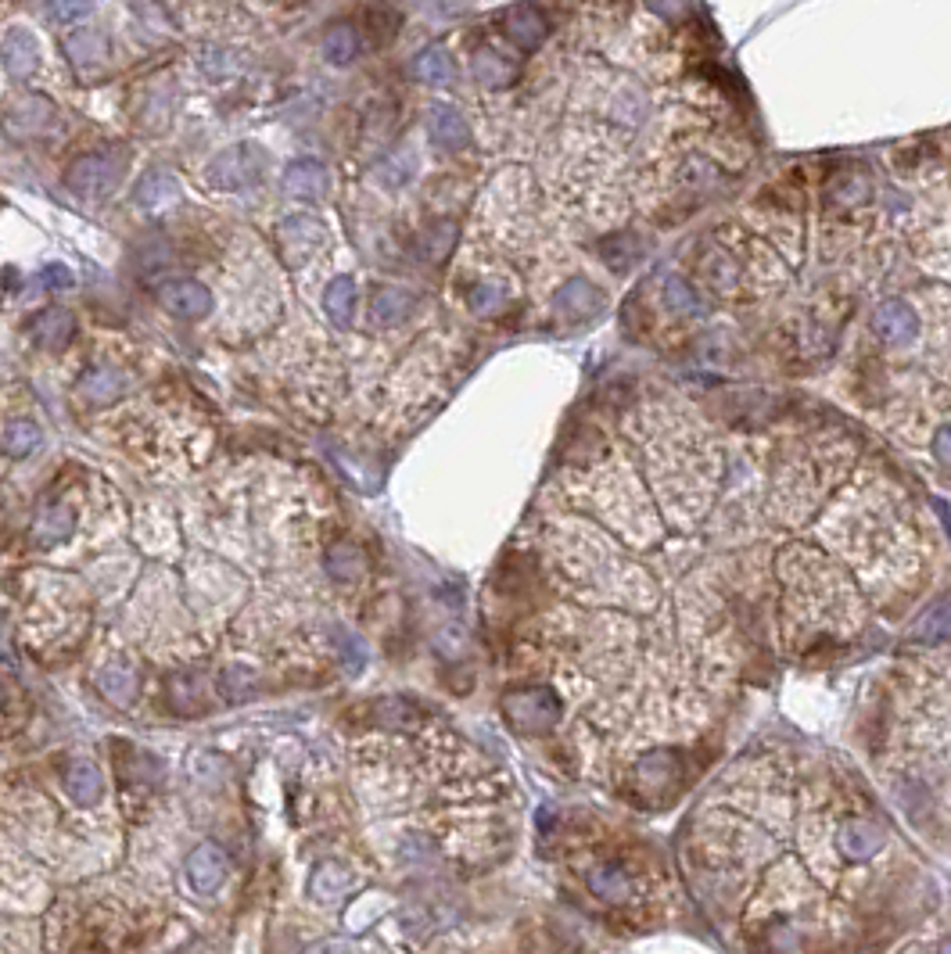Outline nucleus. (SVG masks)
I'll return each instance as SVG.
<instances>
[{
    "label": "nucleus",
    "mask_w": 951,
    "mask_h": 954,
    "mask_svg": "<svg viewBox=\"0 0 951 954\" xmlns=\"http://www.w3.org/2000/svg\"><path fill=\"white\" fill-rule=\"evenodd\" d=\"M54 105L47 97H40V94H25V97H19L14 100V105L8 108V115H4V126H8V134L11 137H19V140H36V137H43L47 134V129L54 126Z\"/></svg>",
    "instance_id": "17"
},
{
    "label": "nucleus",
    "mask_w": 951,
    "mask_h": 954,
    "mask_svg": "<svg viewBox=\"0 0 951 954\" xmlns=\"http://www.w3.org/2000/svg\"><path fill=\"white\" fill-rule=\"evenodd\" d=\"M166 697L180 718H194L205 711V678L198 671H177L166 682Z\"/></svg>",
    "instance_id": "25"
},
{
    "label": "nucleus",
    "mask_w": 951,
    "mask_h": 954,
    "mask_svg": "<svg viewBox=\"0 0 951 954\" xmlns=\"http://www.w3.org/2000/svg\"><path fill=\"white\" fill-rule=\"evenodd\" d=\"M427 137L435 140L442 151H459V148H467L471 126H467V119L456 108L431 105L427 108Z\"/></svg>",
    "instance_id": "22"
},
{
    "label": "nucleus",
    "mask_w": 951,
    "mask_h": 954,
    "mask_svg": "<svg viewBox=\"0 0 951 954\" xmlns=\"http://www.w3.org/2000/svg\"><path fill=\"white\" fill-rule=\"evenodd\" d=\"M661 298H665V309H668L672 316H697V312H700L697 292H694V287H689L686 280H679V277H668V280H665V292H661Z\"/></svg>",
    "instance_id": "37"
},
{
    "label": "nucleus",
    "mask_w": 951,
    "mask_h": 954,
    "mask_svg": "<svg viewBox=\"0 0 951 954\" xmlns=\"http://www.w3.org/2000/svg\"><path fill=\"white\" fill-rule=\"evenodd\" d=\"M0 707H4V686H0Z\"/></svg>",
    "instance_id": "47"
},
{
    "label": "nucleus",
    "mask_w": 951,
    "mask_h": 954,
    "mask_svg": "<svg viewBox=\"0 0 951 954\" xmlns=\"http://www.w3.org/2000/svg\"><path fill=\"white\" fill-rule=\"evenodd\" d=\"M686 887L737 954H869L919 908V861L837 761L754 754L679 847Z\"/></svg>",
    "instance_id": "1"
},
{
    "label": "nucleus",
    "mask_w": 951,
    "mask_h": 954,
    "mask_svg": "<svg viewBox=\"0 0 951 954\" xmlns=\"http://www.w3.org/2000/svg\"><path fill=\"white\" fill-rule=\"evenodd\" d=\"M47 14L54 22H72V19H83V14H91V4H51Z\"/></svg>",
    "instance_id": "42"
},
{
    "label": "nucleus",
    "mask_w": 951,
    "mask_h": 954,
    "mask_svg": "<svg viewBox=\"0 0 951 954\" xmlns=\"http://www.w3.org/2000/svg\"><path fill=\"white\" fill-rule=\"evenodd\" d=\"M416 309V295L410 287H378L370 301V320L378 327H395Z\"/></svg>",
    "instance_id": "27"
},
{
    "label": "nucleus",
    "mask_w": 951,
    "mask_h": 954,
    "mask_svg": "<svg viewBox=\"0 0 951 954\" xmlns=\"http://www.w3.org/2000/svg\"><path fill=\"white\" fill-rule=\"evenodd\" d=\"M123 392H126V378H123V370L112 363L86 367V373L76 384V395L86 406H112V402L123 399Z\"/></svg>",
    "instance_id": "19"
},
{
    "label": "nucleus",
    "mask_w": 951,
    "mask_h": 954,
    "mask_svg": "<svg viewBox=\"0 0 951 954\" xmlns=\"http://www.w3.org/2000/svg\"><path fill=\"white\" fill-rule=\"evenodd\" d=\"M324 312L330 316V324H338V327L352 324V316H356V280L352 277L330 280V287L324 292Z\"/></svg>",
    "instance_id": "33"
},
{
    "label": "nucleus",
    "mask_w": 951,
    "mask_h": 954,
    "mask_svg": "<svg viewBox=\"0 0 951 954\" xmlns=\"http://www.w3.org/2000/svg\"><path fill=\"white\" fill-rule=\"evenodd\" d=\"M880 768L901 818L951 861V675L923 678L898 697Z\"/></svg>",
    "instance_id": "2"
},
{
    "label": "nucleus",
    "mask_w": 951,
    "mask_h": 954,
    "mask_svg": "<svg viewBox=\"0 0 951 954\" xmlns=\"http://www.w3.org/2000/svg\"><path fill=\"white\" fill-rule=\"evenodd\" d=\"M40 280L47 284V287H54V284H57V292H62V287H72V273H68L65 266H43Z\"/></svg>",
    "instance_id": "44"
},
{
    "label": "nucleus",
    "mask_w": 951,
    "mask_h": 954,
    "mask_svg": "<svg viewBox=\"0 0 951 954\" xmlns=\"http://www.w3.org/2000/svg\"><path fill=\"white\" fill-rule=\"evenodd\" d=\"M320 51L330 65H349L359 54V33L352 22H335L320 40Z\"/></svg>",
    "instance_id": "32"
},
{
    "label": "nucleus",
    "mask_w": 951,
    "mask_h": 954,
    "mask_svg": "<svg viewBox=\"0 0 951 954\" xmlns=\"http://www.w3.org/2000/svg\"><path fill=\"white\" fill-rule=\"evenodd\" d=\"M873 335L890 349H909L923 338V316L905 298H887L873 309Z\"/></svg>",
    "instance_id": "8"
},
{
    "label": "nucleus",
    "mask_w": 951,
    "mask_h": 954,
    "mask_svg": "<svg viewBox=\"0 0 951 954\" xmlns=\"http://www.w3.org/2000/svg\"><path fill=\"white\" fill-rule=\"evenodd\" d=\"M324 244H327V230L316 215H287V220H281V226H277V248H281V258L292 269L306 266Z\"/></svg>",
    "instance_id": "9"
},
{
    "label": "nucleus",
    "mask_w": 951,
    "mask_h": 954,
    "mask_svg": "<svg viewBox=\"0 0 951 954\" xmlns=\"http://www.w3.org/2000/svg\"><path fill=\"white\" fill-rule=\"evenodd\" d=\"M553 309L560 316H571V320H582V316H596L603 309V295L589 280H571L553 295Z\"/></svg>",
    "instance_id": "29"
},
{
    "label": "nucleus",
    "mask_w": 951,
    "mask_h": 954,
    "mask_svg": "<svg viewBox=\"0 0 951 954\" xmlns=\"http://www.w3.org/2000/svg\"><path fill=\"white\" fill-rule=\"evenodd\" d=\"M158 306L169 316H177V320H201V316L212 312V292L201 280L177 277L158 287Z\"/></svg>",
    "instance_id": "12"
},
{
    "label": "nucleus",
    "mask_w": 951,
    "mask_h": 954,
    "mask_svg": "<svg viewBox=\"0 0 951 954\" xmlns=\"http://www.w3.org/2000/svg\"><path fill=\"white\" fill-rule=\"evenodd\" d=\"M198 65H201V72H205V76L215 80V83L237 76V68H241L237 54L226 51V47H205V51L198 54Z\"/></svg>",
    "instance_id": "38"
},
{
    "label": "nucleus",
    "mask_w": 951,
    "mask_h": 954,
    "mask_svg": "<svg viewBox=\"0 0 951 954\" xmlns=\"http://www.w3.org/2000/svg\"><path fill=\"white\" fill-rule=\"evenodd\" d=\"M43 431L36 421H25V416H11V421L0 424V453L11 459H25L40 449Z\"/></svg>",
    "instance_id": "30"
},
{
    "label": "nucleus",
    "mask_w": 951,
    "mask_h": 954,
    "mask_svg": "<svg viewBox=\"0 0 951 954\" xmlns=\"http://www.w3.org/2000/svg\"><path fill=\"white\" fill-rule=\"evenodd\" d=\"M453 241H456L453 223H450V220H442V223H435V226H431L427 234H424V255L431 258V263H442V258L450 255Z\"/></svg>",
    "instance_id": "39"
},
{
    "label": "nucleus",
    "mask_w": 951,
    "mask_h": 954,
    "mask_svg": "<svg viewBox=\"0 0 951 954\" xmlns=\"http://www.w3.org/2000/svg\"><path fill=\"white\" fill-rule=\"evenodd\" d=\"M367 22H370V25H378V29H373V33H378V40L384 43V40H392V36H395V29H399V14H395V11H388V8H373V11H367Z\"/></svg>",
    "instance_id": "41"
},
{
    "label": "nucleus",
    "mask_w": 951,
    "mask_h": 954,
    "mask_svg": "<svg viewBox=\"0 0 951 954\" xmlns=\"http://www.w3.org/2000/svg\"><path fill=\"white\" fill-rule=\"evenodd\" d=\"M471 72H474V80H478V86L503 91V86H510L517 80V62H510L507 54H499L493 47H482L471 57Z\"/></svg>",
    "instance_id": "28"
},
{
    "label": "nucleus",
    "mask_w": 951,
    "mask_h": 954,
    "mask_svg": "<svg viewBox=\"0 0 951 954\" xmlns=\"http://www.w3.org/2000/svg\"><path fill=\"white\" fill-rule=\"evenodd\" d=\"M65 57L80 83H97L112 68V40L101 29H72L65 36Z\"/></svg>",
    "instance_id": "7"
},
{
    "label": "nucleus",
    "mask_w": 951,
    "mask_h": 954,
    "mask_svg": "<svg viewBox=\"0 0 951 954\" xmlns=\"http://www.w3.org/2000/svg\"><path fill=\"white\" fill-rule=\"evenodd\" d=\"M226 872H230V861L215 844H198L191 855H187V883H191L198 898L220 893V887L226 883Z\"/></svg>",
    "instance_id": "16"
},
{
    "label": "nucleus",
    "mask_w": 951,
    "mask_h": 954,
    "mask_svg": "<svg viewBox=\"0 0 951 954\" xmlns=\"http://www.w3.org/2000/svg\"><path fill=\"white\" fill-rule=\"evenodd\" d=\"M57 775H62V789L68 793L72 804L97 807L101 801H105V775H101V768L91 757H83V754L65 757Z\"/></svg>",
    "instance_id": "14"
},
{
    "label": "nucleus",
    "mask_w": 951,
    "mask_h": 954,
    "mask_svg": "<svg viewBox=\"0 0 951 954\" xmlns=\"http://www.w3.org/2000/svg\"><path fill=\"white\" fill-rule=\"evenodd\" d=\"M0 65L11 80H29L40 65V47L36 36L29 29H8L4 43H0Z\"/></svg>",
    "instance_id": "21"
},
{
    "label": "nucleus",
    "mask_w": 951,
    "mask_h": 954,
    "mask_svg": "<svg viewBox=\"0 0 951 954\" xmlns=\"http://www.w3.org/2000/svg\"><path fill=\"white\" fill-rule=\"evenodd\" d=\"M944 632H951V603H938L916 628L919 639H938V635H944Z\"/></svg>",
    "instance_id": "40"
},
{
    "label": "nucleus",
    "mask_w": 951,
    "mask_h": 954,
    "mask_svg": "<svg viewBox=\"0 0 951 954\" xmlns=\"http://www.w3.org/2000/svg\"><path fill=\"white\" fill-rule=\"evenodd\" d=\"M177 108H180L177 83H172L169 76L151 80L148 86H144L140 100H137L134 123H137V129H144V134H166V129L172 126V119H177Z\"/></svg>",
    "instance_id": "10"
},
{
    "label": "nucleus",
    "mask_w": 951,
    "mask_h": 954,
    "mask_svg": "<svg viewBox=\"0 0 951 954\" xmlns=\"http://www.w3.org/2000/svg\"><path fill=\"white\" fill-rule=\"evenodd\" d=\"M640 252H643V244L636 234H628V230H617V234L600 241V255L607 258V263H614V269L632 266L640 258Z\"/></svg>",
    "instance_id": "35"
},
{
    "label": "nucleus",
    "mask_w": 951,
    "mask_h": 954,
    "mask_svg": "<svg viewBox=\"0 0 951 954\" xmlns=\"http://www.w3.org/2000/svg\"><path fill=\"white\" fill-rule=\"evenodd\" d=\"M413 76L427 86H450L453 83V57L442 47H424L413 57Z\"/></svg>",
    "instance_id": "34"
},
{
    "label": "nucleus",
    "mask_w": 951,
    "mask_h": 954,
    "mask_svg": "<svg viewBox=\"0 0 951 954\" xmlns=\"http://www.w3.org/2000/svg\"><path fill=\"white\" fill-rule=\"evenodd\" d=\"M349 890H356V876L345 869V865H338V861H324L320 869L313 872V879H309V898L316 904H335Z\"/></svg>",
    "instance_id": "26"
},
{
    "label": "nucleus",
    "mask_w": 951,
    "mask_h": 954,
    "mask_svg": "<svg viewBox=\"0 0 951 954\" xmlns=\"http://www.w3.org/2000/svg\"><path fill=\"white\" fill-rule=\"evenodd\" d=\"M464 301L474 316H496L503 309V301H507V287L496 284V280H482V284L467 287Z\"/></svg>",
    "instance_id": "36"
},
{
    "label": "nucleus",
    "mask_w": 951,
    "mask_h": 954,
    "mask_svg": "<svg viewBox=\"0 0 951 954\" xmlns=\"http://www.w3.org/2000/svg\"><path fill=\"white\" fill-rule=\"evenodd\" d=\"M306 954H352V947L345 944V941H335V936H330V941H316Z\"/></svg>",
    "instance_id": "45"
},
{
    "label": "nucleus",
    "mask_w": 951,
    "mask_h": 954,
    "mask_svg": "<svg viewBox=\"0 0 951 954\" xmlns=\"http://www.w3.org/2000/svg\"><path fill=\"white\" fill-rule=\"evenodd\" d=\"M0 654H8V635H4V628H0Z\"/></svg>",
    "instance_id": "46"
},
{
    "label": "nucleus",
    "mask_w": 951,
    "mask_h": 954,
    "mask_svg": "<svg viewBox=\"0 0 951 954\" xmlns=\"http://www.w3.org/2000/svg\"><path fill=\"white\" fill-rule=\"evenodd\" d=\"M933 459H941L944 467H951V424H944L938 435H933Z\"/></svg>",
    "instance_id": "43"
},
{
    "label": "nucleus",
    "mask_w": 951,
    "mask_h": 954,
    "mask_svg": "<svg viewBox=\"0 0 951 954\" xmlns=\"http://www.w3.org/2000/svg\"><path fill=\"white\" fill-rule=\"evenodd\" d=\"M180 194H183V187L169 169H151V172H144L140 183L134 187V205L137 209H166V205H172V201H180Z\"/></svg>",
    "instance_id": "24"
},
{
    "label": "nucleus",
    "mask_w": 951,
    "mask_h": 954,
    "mask_svg": "<svg viewBox=\"0 0 951 954\" xmlns=\"http://www.w3.org/2000/svg\"><path fill=\"white\" fill-rule=\"evenodd\" d=\"M884 954H951V908L909 926Z\"/></svg>",
    "instance_id": "11"
},
{
    "label": "nucleus",
    "mask_w": 951,
    "mask_h": 954,
    "mask_svg": "<svg viewBox=\"0 0 951 954\" xmlns=\"http://www.w3.org/2000/svg\"><path fill=\"white\" fill-rule=\"evenodd\" d=\"M266 162V151H258L255 144H237V148H226L212 158L205 177L215 191H244V187L263 180Z\"/></svg>",
    "instance_id": "6"
},
{
    "label": "nucleus",
    "mask_w": 951,
    "mask_h": 954,
    "mask_svg": "<svg viewBox=\"0 0 951 954\" xmlns=\"http://www.w3.org/2000/svg\"><path fill=\"white\" fill-rule=\"evenodd\" d=\"M72 534H76V510H72L65 499L43 502L33 517V524H29V542L36 549H54L68 542Z\"/></svg>",
    "instance_id": "15"
},
{
    "label": "nucleus",
    "mask_w": 951,
    "mask_h": 954,
    "mask_svg": "<svg viewBox=\"0 0 951 954\" xmlns=\"http://www.w3.org/2000/svg\"><path fill=\"white\" fill-rule=\"evenodd\" d=\"M324 568H327L330 577H335V582L352 585V582H359V577L367 574V553H363V549H359L356 542L341 539V542H335V545L327 549Z\"/></svg>",
    "instance_id": "31"
},
{
    "label": "nucleus",
    "mask_w": 951,
    "mask_h": 954,
    "mask_svg": "<svg viewBox=\"0 0 951 954\" xmlns=\"http://www.w3.org/2000/svg\"><path fill=\"white\" fill-rule=\"evenodd\" d=\"M123 172H126V155L123 151H108V148L86 151L65 169V187L76 198L101 201V198H108L115 187L123 183Z\"/></svg>",
    "instance_id": "4"
},
{
    "label": "nucleus",
    "mask_w": 951,
    "mask_h": 954,
    "mask_svg": "<svg viewBox=\"0 0 951 954\" xmlns=\"http://www.w3.org/2000/svg\"><path fill=\"white\" fill-rule=\"evenodd\" d=\"M29 338L36 341V349H65V344L76 338V316L62 306L40 309L33 320H29Z\"/></svg>",
    "instance_id": "20"
},
{
    "label": "nucleus",
    "mask_w": 951,
    "mask_h": 954,
    "mask_svg": "<svg viewBox=\"0 0 951 954\" xmlns=\"http://www.w3.org/2000/svg\"><path fill=\"white\" fill-rule=\"evenodd\" d=\"M94 686H97V692H101V697H105L112 707L126 711V707H134L137 697H140V671L134 668V660L108 657V660L94 671Z\"/></svg>",
    "instance_id": "13"
},
{
    "label": "nucleus",
    "mask_w": 951,
    "mask_h": 954,
    "mask_svg": "<svg viewBox=\"0 0 951 954\" xmlns=\"http://www.w3.org/2000/svg\"><path fill=\"white\" fill-rule=\"evenodd\" d=\"M503 29H507V36L517 43V47L536 51L546 40V33H550V22H546V14L539 8L521 4V8L503 11Z\"/></svg>",
    "instance_id": "23"
},
{
    "label": "nucleus",
    "mask_w": 951,
    "mask_h": 954,
    "mask_svg": "<svg viewBox=\"0 0 951 954\" xmlns=\"http://www.w3.org/2000/svg\"><path fill=\"white\" fill-rule=\"evenodd\" d=\"M582 890L611 915H651L654 908L665 904V879H661L654 861H643L628 850H600L585 858Z\"/></svg>",
    "instance_id": "3"
},
{
    "label": "nucleus",
    "mask_w": 951,
    "mask_h": 954,
    "mask_svg": "<svg viewBox=\"0 0 951 954\" xmlns=\"http://www.w3.org/2000/svg\"><path fill=\"white\" fill-rule=\"evenodd\" d=\"M503 714L517 729V732H550L560 718V697L553 689L542 686H528V689H510L503 697Z\"/></svg>",
    "instance_id": "5"
},
{
    "label": "nucleus",
    "mask_w": 951,
    "mask_h": 954,
    "mask_svg": "<svg viewBox=\"0 0 951 954\" xmlns=\"http://www.w3.org/2000/svg\"><path fill=\"white\" fill-rule=\"evenodd\" d=\"M284 194L295 201H324L330 191V172L320 158H295L284 169Z\"/></svg>",
    "instance_id": "18"
}]
</instances>
